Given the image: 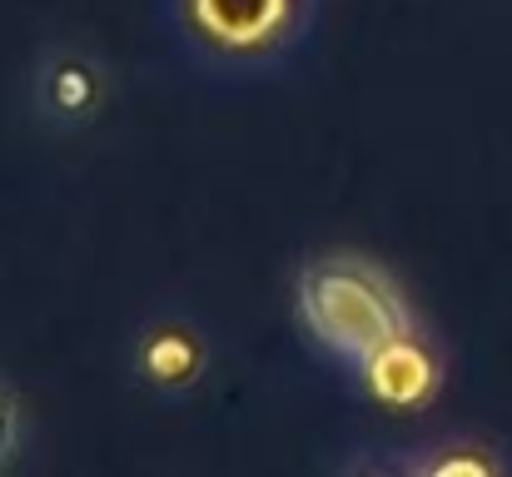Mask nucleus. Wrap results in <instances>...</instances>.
Here are the masks:
<instances>
[{
    "mask_svg": "<svg viewBox=\"0 0 512 477\" xmlns=\"http://www.w3.org/2000/svg\"><path fill=\"white\" fill-rule=\"evenodd\" d=\"M294 314L309 343L343 368H358L388 338L413 328V309L398 284L358 254H329L304 264L294 279Z\"/></svg>",
    "mask_w": 512,
    "mask_h": 477,
    "instance_id": "1",
    "label": "nucleus"
},
{
    "mask_svg": "<svg viewBox=\"0 0 512 477\" xmlns=\"http://www.w3.org/2000/svg\"><path fill=\"white\" fill-rule=\"evenodd\" d=\"M100 90H105L100 85V70L90 60H80V55H60L50 65V75H45V105H50V115H60L70 125H80V120L95 115Z\"/></svg>",
    "mask_w": 512,
    "mask_h": 477,
    "instance_id": "6",
    "label": "nucleus"
},
{
    "mask_svg": "<svg viewBox=\"0 0 512 477\" xmlns=\"http://www.w3.org/2000/svg\"><path fill=\"white\" fill-rule=\"evenodd\" d=\"M393 468L418 477H493L508 468V458L483 438H453L448 448H433L418 458H393Z\"/></svg>",
    "mask_w": 512,
    "mask_h": 477,
    "instance_id": "5",
    "label": "nucleus"
},
{
    "mask_svg": "<svg viewBox=\"0 0 512 477\" xmlns=\"http://www.w3.org/2000/svg\"><path fill=\"white\" fill-rule=\"evenodd\" d=\"M314 0H174L179 30L224 65H264L289 55L309 30Z\"/></svg>",
    "mask_w": 512,
    "mask_h": 477,
    "instance_id": "2",
    "label": "nucleus"
},
{
    "mask_svg": "<svg viewBox=\"0 0 512 477\" xmlns=\"http://www.w3.org/2000/svg\"><path fill=\"white\" fill-rule=\"evenodd\" d=\"M135 368H140V378H145L155 393H189V388L204 378V368H209V348H204V338H199L194 323L160 318V323H150V328L140 333V343H135Z\"/></svg>",
    "mask_w": 512,
    "mask_h": 477,
    "instance_id": "4",
    "label": "nucleus"
},
{
    "mask_svg": "<svg viewBox=\"0 0 512 477\" xmlns=\"http://www.w3.org/2000/svg\"><path fill=\"white\" fill-rule=\"evenodd\" d=\"M15 433H20V408H15V393L0 388V468H5L10 453H15Z\"/></svg>",
    "mask_w": 512,
    "mask_h": 477,
    "instance_id": "7",
    "label": "nucleus"
},
{
    "mask_svg": "<svg viewBox=\"0 0 512 477\" xmlns=\"http://www.w3.org/2000/svg\"><path fill=\"white\" fill-rule=\"evenodd\" d=\"M353 373H358L363 393H368L378 408L418 413V408H428V403L438 398V388H443V353H438L418 328H408V333L388 338L378 353H368Z\"/></svg>",
    "mask_w": 512,
    "mask_h": 477,
    "instance_id": "3",
    "label": "nucleus"
}]
</instances>
